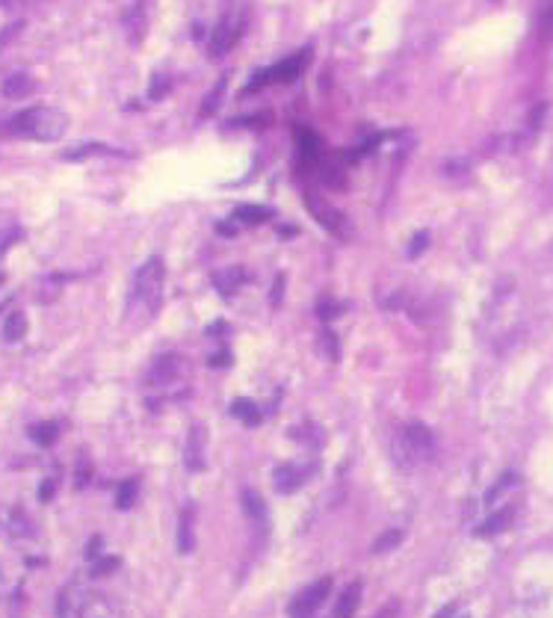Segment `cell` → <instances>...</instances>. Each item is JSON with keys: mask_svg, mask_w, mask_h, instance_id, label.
<instances>
[{"mask_svg": "<svg viewBox=\"0 0 553 618\" xmlns=\"http://www.w3.org/2000/svg\"><path fill=\"white\" fill-rule=\"evenodd\" d=\"M68 127V116L56 107H30L21 110L15 119L9 122V134L24 136V139H36V142H56L63 139Z\"/></svg>", "mask_w": 553, "mask_h": 618, "instance_id": "1", "label": "cell"}, {"mask_svg": "<svg viewBox=\"0 0 553 618\" xmlns=\"http://www.w3.org/2000/svg\"><path fill=\"white\" fill-rule=\"evenodd\" d=\"M435 456V438L423 423H408L396 438V458L400 465H420Z\"/></svg>", "mask_w": 553, "mask_h": 618, "instance_id": "2", "label": "cell"}, {"mask_svg": "<svg viewBox=\"0 0 553 618\" xmlns=\"http://www.w3.org/2000/svg\"><path fill=\"white\" fill-rule=\"evenodd\" d=\"M163 261L160 257H151L139 266L136 278H134V302L145 305L148 311H157L160 308V296H163Z\"/></svg>", "mask_w": 553, "mask_h": 618, "instance_id": "3", "label": "cell"}, {"mask_svg": "<svg viewBox=\"0 0 553 618\" xmlns=\"http://www.w3.org/2000/svg\"><path fill=\"white\" fill-rule=\"evenodd\" d=\"M305 63H308V51H299V53H293V56H287V60H281V63H275V65H269L266 71H258L252 80H249V86L246 89L249 92H258L261 86H273V83H287V80H293L299 71L305 68Z\"/></svg>", "mask_w": 553, "mask_h": 618, "instance_id": "4", "label": "cell"}, {"mask_svg": "<svg viewBox=\"0 0 553 618\" xmlns=\"http://www.w3.org/2000/svg\"><path fill=\"white\" fill-rule=\"evenodd\" d=\"M305 205H308V210L314 213V219L325 228V231H332V234H337V237H346V219H344V213H340V210L329 207V205H325V201H323L320 195H314V193L305 195Z\"/></svg>", "mask_w": 553, "mask_h": 618, "instance_id": "5", "label": "cell"}, {"mask_svg": "<svg viewBox=\"0 0 553 618\" xmlns=\"http://www.w3.org/2000/svg\"><path fill=\"white\" fill-rule=\"evenodd\" d=\"M329 592H332V577L317 580L314 586L305 588V592L290 603V615H293V618H311V612H314L320 603L329 598Z\"/></svg>", "mask_w": 553, "mask_h": 618, "instance_id": "6", "label": "cell"}, {"mask_svg": "<svg viewBox=\"0 0 553 618\" xmlns=\"http://www.w3.org/2000/svg\"><path fill=\"white\" fill-rule=\"evenodd\" d=\"M86 607H89V595L83 592L80 586H68V588H63L60 603H56V610H60V618H83Z\"/></svg>", "mask_w": 553, "mask_h": 618, "instance_id": "7", "label": "cell"}, {"mask_svg": "<svg viewBox=\"0 0 553 618\" xmlns=\"http://www.w3.org/2000/svg\"><path fill=\"white\" fill-rule=\"evenodd\" d=\"M240 36V27H237V21L234 18H225L216 30H214V39H210V53L214 56H219V53H225L231 45H234V39Z\"/></svg>", "mask_w": 553, "mask_h": 618, "instance_id": "8", "label": "cell"}, {"mask_svg": "<svg viewBox=\"0 0 553 618\" xmlns=\"http://www.w3.org/2000/svg\"><path fill=\"white\" fill-rule=\"evenodd\" d=\"M512 518H515V503H512V506H503L500 512H494V515H491V518H488L486 524H479V527L474 529V533H476L479 539L497 536V533H503V529H506L509 524H512Z\"/></svg>", "mask_w": 553, "mask_h": 618, "instance_id": "9", "label": "cell"}, {"mask_svg": "<svg viewBox=\"0 0 553 618\" xmlns=\"http://www.w3.org/2000/svg\"><path fill=\"white\" fill-rule=\"evenodd\" d=\"M243 281H246V272L240 266H228V269H222V272H216V276H214V287L225 299L234 296L240 287H243Z\"/></svg>", "mask_w": 553, "mask_h": 618, "instance_id": "10", "label": "cell"}, {"mask_svg": "<svg viewBox=\"0 0 553 618\" xmlns=\"http://www.w3.org/2000/svg\"><path fill=\"white\" fill-rule=\"evenodd\" d=\"M33 89H36V80L27 75V71H15V75H9V77L4 80V95L12 98V101L27 98Z\"/></svg>", "mask_w": 553, "mask_h": 618, "instance_id": "11", "label": "cell"}, {"mask_svg": "<svg viewBox=\"0 0 553 618\" xmlns=\"http://www.w3.org/2000/svg\"><path fill=\"white\" fill-rule=\"evenodd\" d=\"M358 600H361V583H349L344 588V595L337 598L332 618H352V615H356V610H358Z\"/></svg>", "mask_w": 553, "mask_h": 618, "instance_id": "12", "label": "cell"}, {"mask_svg": "<svg viewBox=\"0 0 553 618\" xmlns=\"http://www.w3.org/2000/svg\"><path fill=\"white\" fill-rule=\"evenodd\" d=\"M187 468L190 470H202L204 468V432L202 426H195L187 441Z\"/></svg>", "mask_w": 553, "mask_h": 618, "instance_id": "13", "label": "cell"}, {"mask_svg": "<svg viewBox=\"0 0 553 618\" xmlns=\"http://www.w3.org/2000/svg\"><path fill=\"white\" fill-rule=\"evenodd\" d=\"M193 544H195V539H193V509L187 506L178 515V553H190Z\"/></svg>", "mask_w": 553, "mask_h": 618, "instance_id": "14", "label": "cell"}, {"mask_svg": "<svg viewBox=\"0 0 553 618\" xmlns=\"http://www.w3.org/2000/svg\"><path fill=\"white\" fill-rule=\"evenodd\" d=\"M273 482H275V488H278L281 494H293L296 488H299L302 477H299V470H296L293 465H281V468H275V473H273Z\"/></svg>", "mask_w": 553, "mask_h": 618, "instance_id": "15", "label": "cell"}, {"mask_svg": "<svg viewBox=\"0 0 553 618\" xmlns=\"http://www.w3.org/2000/svg\"><path fill=\"white\" fill-rule=\"evenodd\" d=\"M296 134H299V154L305 163H317L320 160V136L314 131H308V127H296Z\"/></svg>", "mask_w": 553, "mask_h": 618, "instance_id": "16", "label": "cell"}, {"mask_svg": "<svg viewBox=\"0 0 553 618\" xmlns=\"http://www.w3.org/2000/svg\"><path fill=\"white\" fill-rule=\"evenodd\" d=\"M234 219L237 222H246V225H261L266 219H273V210L269 207H261V205H240L234 210Z\"/></svg>", "mask_w": 553, "mask_h": 618, "instance_id": "17", "label": "cell"}, {"mask_svg": "<svg viewBox=\"0 0 553 618\" xmlns=\"http://www.w3.org/2000/svg\"><path fill=\"white\" fill-rule=\"evenodd\" d=\"M175 373H178V358H175V355H166V358H160V361L154 364L148 382H151V385H166V382L175 379Z\"/></svg>", "mask_w": 553, "mask_h": 618, "instance_id": "18", "label": "cell"}, {"mask_svg": "<svg viewBox=\"0 0 553 618\" xmlns=\"http://www.w3.org/2000/svg\"><path fill=\"white\" fill-rule=\"evenodd\" d=\"M27 335V317L21 311H12L9 317H6V323H4V337L9 340V343H15V340H21Z\"/></svg>", "mask_w": 553, "mask_h": 618, "instance_id": "19", "label": "cell"}, {"mask_svg": "<svg viewBox=\"0 0 553 618\" xmlns=\"http://www.w3.org/2000/svg\"><path fill=\"white\" fill-rule=\"evenodd\" d=\"M30 435H33V441L39 444V447H51V444L56 441V435H60V426L51 423V420L36 423V426H30Z\"/></svg>", "mask_w": 553, "mask_h": 618, "instance_id": "20", "label": "cell"}, {"mask_svg": "<svg viewBox=\"0 0 553 618\" xmlns=\"http://www.w3.org/2000/svg\"><path fill=\"white\" fill-rule=\"evenodd\" d=\"M403 539H405V533L403 529H385V533H382L376 541H373V553H388V551H393V548H400L403 544Z\"/></svg>", "mask_w": 553, "mask_h": 618, "instance_id": "21", "label": "cell"}, {"mask_svg": "<svg viewBox=\"0 0 553 618\" xmlns=\"http://www.w3.org/2000/svg\"><path fill=\"white\" fill-rule=\"evenodd\" d=\"M231 411H234V418L246 420L249 426H258V423H261V411H258V406H254L252 399H237L234 406H231Z\"/></svg>", "mask_w": 553, "mask_h": 618, "instance_id": "22", "label": "cell"}, {"mask_svg": "<svg viewBox=\"0 0 553 618\" xmlns=\"http://www.w3.org/2000/svg\"><path fill=\"white\" fill-rule=\"evenodd\" d=\"M225 86H228V77H219V83L214 86V92H210L207 98H204V104H202V116H210L219 104H222V95H225Z\"/></svg>", "mask_w": 553, "mask_h": 618, "instance_id": "23", "label": "cell"}, {"mask_svg": "<svg viewBox=\"0 0 553 618\" xmlns=\"http://www.w3.org/2000/svg\"><path fill=\"white\" fill-rule=\"evenodd\" d=\"M136 479H124L122 485H119V497H116V506L119 509H131L134 506V500H136Z\"/></svg>", "mask_w": 553, "mask_h": 618, "instance_id": "24", "label": "cell"}, {"mask_svg": "<svg viewBox=\"0 0 553 618\" xmlns=\"http://www.w3.org/2000/svg\"><path fill=\"white\" fill-rule=\"evenodd\" d=\"M243 503H246V512L252 515V518H264V497H261L258 491L246 488V491H243Z\"/></svg>", "mask_w": 553, "mask_h": 618, "instance_id": "25", "label": "cell"}, {"mask_svg": "<svg viewBox=\"0 0 553 618\" xmlns=\"http://www.w3.org/2000/svg\"><path fill=\"white\" fill-rule=\"evenodd\" d=\"M86 154H112L107 146H95V142H89V146H80V148H72L65 151V160H83Z\"/></svg>", "mask_w": 553, "mask_h": 618, "instance_id": "26", "label": "cell"}, {"mask_svg": "<svg viewBox=\"0 0 553 618\" xmlns=\"http://www.w3.org/2000/svg\"><path fill=\"white\" fill-rule=\"evenodd\" d=\"M427 246H429V231H417L415 237H411V243H408V257H420L423 252H427Z\"/></svg>", "mask_w": 553, "mask_h": 618, "instance_id": "27", "label": "cell"}, {"mask_svg": "<svg viewBox=\"0 0 553 618\" xmlns=\"http://www.w3.org/2000/svg\"><path fill=\"white\" fill-rule=\"evenodd\" d=\"M512 482H515V473H506L503 479H497V485H491L488 491H486V506H491V503L497 500V497H500V494H503V491H506V488L512 485Z\"/></svg>", "mask_w": 553, "mask_h": 618, "instance_id": "28", "label": "cell"}, {"mask_svg": "<svg viewBox=\"0 0 553 618\" xmlns=\"http://www.w3.org/2000/svg\"><path fill=\"white\" fill-rule=\"evenodd\" d=\"M317 314H320L323 323H329V320H334L337 314H340V305H337L334 299H320V302H317Z\"/></svg>", "mask_w": 553, "mask_h": 618, "instance_id": "29", "label": "cell"}, {"mask_svg": "<svg viewBox=\"0 0 553 618\" xmlns=\"http://www.w3.org/2000/svg\"><path fill=\"white\" fill-rule=\"evenodd\" d=\"M9 521H12V536H30V521H27L18 509L9 515Z\"/></svg>", "mask_w": 553, "mask_h": 618, "instance_id": "30", "label": "cell"}, {"mask_svg": "<svg viewBox=\"0 0 553 618\" xmlns=\"http://www.w3.org/2000/svg\"><path fill=\"white\" fill-rule=\"evenodd\" d=\"M112 568H119V559H101V562H95V568H92V574L95 577H101V574H110Z\"/></svg>", "mask_w": 553, "mask_h": 618, "instance_id": "31", "label": "cell"}, {"mask_svg": "<svg viewBox=\"0 0 553 618\" xmlns=\"http://www.w3.org/2000/svg\"><path fill=\"white\" fill-rule=\"evenodd\" d=\"M53 494H56V479H45V482H41V488H39V500L48 503Z\"/></svg>", "mask_w": 553, "mask_h": 618, "instance_id": "32", "label": "cell"}, {"mask_svg": "<svg viewBox=\"0 0 553 618\" xmlns=\"http://www.w3.org/2000/svg\"><path fill=\"white\" fill-rule=\"evenodd\" d=\"M166 86H169V83H166V80H163L160 75L154 77V86H151V98H154V101H157V98H163V95H166Z\"/></svg>", "mask_w": 553, "mask_h": 618, "instance_id": "33", "label": "cell"}, {"mask_svg": "<svg viewBox=\"0 0 553 618\" xmlns=\"http://www.w3.org/2000/svg\"><path fill=\"white\" fill-rule=\"evenodd\" d=\"M281 287H285V276L275 278V287H273V305H278L281 302Z\"/></svg>", "mask_w": 553, "mask_h": 618, "instance_id": "34", "label": "cell"}, {"mask_svg": "<svg viewBox=\"0 0 553 618\" xmlns=\"http://www.w3.org/2000/svg\"><path fill=\"white\" fill-rule=\"evenodd\" d=\"M453 612H456V603H447V607H444V610H441V612H438V615H435V618H450V615H453Z\"/></svg>", "mask_w": 553, "mask_h": 618, "instance_id": "35", "label": "cell"}, {"mask_svg": "<svg viewBox=\"0 0 553 618\" xmlns=\"http://www.w3.org/2000/svg\"><path fill=\"white\" fill-rule=\"evenodd\" d=\"M0 4H6V0H0Z\"/></svg>", "mask_w": 553, "mask_h": 618, "instance_id": "36", "label": "cell"}]
</instances>
